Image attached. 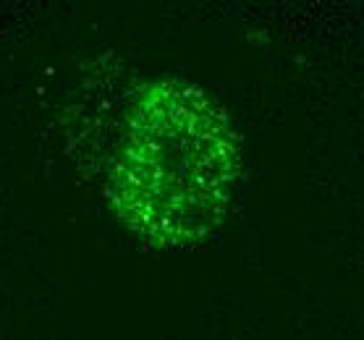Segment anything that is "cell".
<instances>
[{
    "label": "cell",
    "instance_id": "6da1fadb",
    "mask_svg": "<svg viewBox=\"0 0 364 340\" xmlns=\"http://www.w3.org/2000/svg\"><path fill=\"white\" fill-rule=\"evenodd\" d=\"M236 181V144L223 118L194 89L163 84L132 121L118 207L152 238L186 241L213 228Z\"/></svg>",
    "mask_w": 364,
    "mask_h": 340
}]
</instances>
